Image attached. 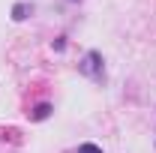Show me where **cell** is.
<instances>
[{
  "mask_svg": "<svg viewBox=\"0 0 156 153\" xmlns=\"http://www.w3.org/2000/svg\"><path fill=\"white\" fill-rule=\"evenodd\" d=\"M78 153H102V147H96V144H81Z\"/></svg>",
  "mask_w": 156,
  "mask_h": 153,
  "instance_id": "obj_4",
  "label": "cell"
},
{
  "mask_svg": "<svg viewBox=\"0 0 156 153\" xmlns=\"http://www.w3.org/2000/svg\"><path fill=\"white\" fill-rule=\"evenodd\" d=\"M48 114H51V105H39L36 111H33V117H36V120H45Z\"/></svg>",
  "mask_w": 156,
  "mask_h": 153,
  "instance_id": "obj_3",
  "label": "cell"
},
{
  "mask_svg": "<svg viewBox=\"0 0 156 153\" xmlns=\"http://www.w3.org/2000/svg\"><path fill=\"white\" fill-rule=\"evenodd\" d=\"M81 69H84V72H87V75H93V78H99V75H102V57H99L96 51H90V54H87V57H84V66H81Z\"/></svg>",
  "mask_w": 156,
  "mask_h": 153,
  "instance_id": "obj_1",
  "label": "cell"
},
{
  "mask_svg": "<svg viewBox=\"0 0 156 153\" xmlns=\"http://www.w3.org/2000/svg\"><path fill=\"white\" fill-rule=\"evenodd\" d=\"M27 12H30V6H27V3H18V6L12 9V18L21 21V18H27Z\"/></svg>",
  "mask_w": 156,
  "mask_h": 153,
  "instance_id": "obj_2",
  "label": "cell"
}]
</instances>
